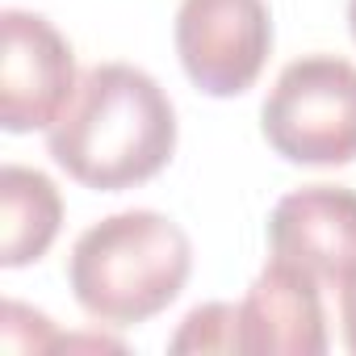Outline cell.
I'll return each instance as SVG.
<instances>
[{
	"label": "cell",
	"mask_w": 356,
	"mask_h": 356,
	"mask_svg": "<svg viewBox=\"0 0 356 356\" xmlns=\"http://www.w3.org/2000/svg\"><path fill=\"white\" fill-rule=\"evenodd\" d=\"M51 159L97 193H122L159 176L176 151V109L155 76L134 63H97L47 130Z\"/></svg>",
	"instance_id": "cell-1"
},
{
	"label": "cell",
	"mask_w": 356,
	"mask_h": 356,
	"mask_svg": "<svg viewBox=\"0 0 356 356\" xmlns=\"http://www.w3.org/2000/svg\"><path fill=\"white\" fill-rule=\"evenodd\" d=\"M193 277V243L159 210H122L92 222L67 260L80 310L105 327H134L168 310Z\"/></svg>",
	"instance_id": "cell-2"
},
{
	"label": "cell",
	"mask_w": 356,
	"mask_h": 356,
	"mask_svg": "<svg viewBox=\"0 0 356 356\" xmlns=\"http://www.w3.org/2000/svg\"><path fill=\"white\" fill-rule=\"evenodd\" d=\"M268 147L302 168H339L356 159V63L339 55L293 59L260 109Z\"/></svg>",
	"instance_id": "cell-3"
},
{
	"label": "cell",
	"mask_w": 356,
	"mask_h": 356,
	"mask_svg": "<svg viewBox=\"0 0 356 356\" xmlns=\"http://www.w3.org/2000/svg\"><path fill=\"white\" fill-rule=\"evenodd\" d=\"M176 55L206 97H239L273 55V13L264 0H181Z\"/></svg>",
	"instance_id": "cell-4"
},
{
	"label": "cell",
	"mask_w": 356,
	"mask_h": 356,
	"mask_svg": "<svg viewBox=\"0 0 356 356\" xmlns=\"http://www.w3.org/2000/svg\"><path fill=\"white\" fill-rule=\"evenodd\" d=\"M5 55H0V126L9 134L51 130L80 88L72 42L26 9L0 13Z\"/></svg>",
	"instance_id": "cell-5"
},
{
	"label": "cell",
	"mask_w": 356,
	"mask_h": 356,
	"mask_svg": "<svg viewBox=\"0 0 356 356\" xmlns=\"http://www.w3.org/2000/svg\"><path fill=\"white\" fill-rule=\"evenodd\" d=\"M273 260L310 273L318 285H348L356 277V189L302 185L268 214Z\"/></svg>",
	"instance_id": "cell-6"
},
{
	"label": "cell",
	"mask_w": 356,
	"mask_h": 356,
	"mask_svg": "<svg viewBox=\"0 0 356 356\" xmlns=\"http://www.w3.org/2000/svg\"><path fill=\"white\" fill-rule=\"evenodd\" d=\"M239 352L323 356L327 314L318 281L285 260H268L239 302Z\"/></svg>",
	"instance_id": "cell-7"
},
{
	"label": "cell",
	"mask_w": 356,
	"mask_h": 356,
	"mask_svg": "<svg viewBox=\"0 0 356 356\" xmlns=\"http://www.w3.org/2000/svg\"><path fill=\"white\" fill-rule=\"evenodd\" d=\"M63 227V197L38 168H0V264L26 268L42 260Z\"/></svg>",
	"instance_id": "cell-8"
},
{
	"label": "cell",
	"mask_w": 356,
	"mask_h": 356,
	"mask_svg": "<svg viewBox=\"0 0 356 356\" xmlns=\"http://www.w3.org/2000/svg\"><path fill=\"white\" fill-rule=\"evenodd\" d=\"M172 352H239V306L206 302L189 310L181 331L168 343Z\"/></svg>",
	"instance_id": "cell-9"
},
{
	"label": "cell",
	"mask_w": 356,
	"mask_h": 356,
	"mask_svg": "<svg viewBox=\"0 0 356 356\" xmlns=\"http://www.w3.org/2000/svg\"><path fill=\"white\" fill-rule=\"evenodd\" d=\"M339 323H343L348 352H356V277L348 285H339Z\"/></svg>",
	"instance_id": "cell-10"
},
{
	"label": "cell",
	"mask_w": 356,
	"mask_h": 356,
	"mask_svg": "<svg viewBox=\"0 0 356 356\" xmlns=\"http://www.w3.org/2000/svg\"><path fill=\"white\" fill-rule=\"evenodd\" d=\"M348 30H352V42H356V0H348Z\"/></svg>",
	"instance_id": "cell-11"
}]
</instances>
